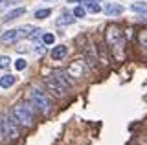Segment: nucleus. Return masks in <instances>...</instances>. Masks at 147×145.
<instances>
[{
  "instance_id": "nucleus-1",
  "label": "nucleus",
  "mask_w": 147,
  "mask_h": 145,
  "mask_svg": "<svg viewBox=\"0 0 147 145\" xmlns=\"http://www.w3.org/2000/svg\"><path fill=\"white\" fill-rule=\"evenodd\" d=\"M105 42L110 48V52L114 53V57L118 61H121L123 53H125V33H123V30L118 24L107 26V30H105Z\"/></svg>"
},
{
  "instance_id": "nucleus-2",
  "label": "nucleus",
  "mask_w": 147,
  "mask_h": 145,
  "mask_svg": "<svg viewBox=\"0 0 147 145\" xmlns=\"http://www.w3.org/2000/svg\"><path fill=\"white\" fill-rule=\"evenodd\" d=\"M33 112H37V110L33 108L31 103H17V105L11 108L9 116H11V119L15 121L17 125L26 127V129H31V127L35 125Z\"/></svg>"
},
{
  "instance_id": "nucleus-3",
  "label": "nucleus",
  "mask_w": 147,
  "mask_h": 145,
  "mask_svg": "<svg viewBox=\"0 0 147 145\" xmlns=\"http://www.w3.org/2000/svg\"><path fill=\"white\" fill-rule=\"evenodd\" d=\"M30 103L33 105V108L39 114H50V110H52V101H50V97L46 96L44 92H40L39 88H31Z\"/></svg>"
},
{
  "instance_id": "nucleus-4",
  "label": "nucleus",
  "mask_w": 147,
  "mask_h": 145,
  "mask_svg": "<svg viewBox=\"0 0 147 145\" xmlns=\"http://www.w3.org/2000/svg\"><path fill=\"white\" fill-rule=\"evenodd\" d=\"M0 134L2 138H18V129H17V123L11 119V116H0Z\"/></svg>"
},
{
  "instance_id": "nucleus-5",
  "label": "nucleus",
  "mask_w": 147,
  "mask_h": 145,
  "mask_svg": "<svg viewBox=\"0 0 147 145\" xmlns=\"http://www.w3.org/2000/svg\"><path fill=\"white\" fill-rule=\"evenodd\" d=\"M44 85H46V88L50 90V94H52L55 99H64L66 97V88H64L57 79H53L52 75H50V77H44Z\"/></svg>"
},
{
  "instance_id": "nucleus-6",
  "label": "nucleus",
  "mask_w": 147,
  "mask_h": 145,
  "mask_svg": "<svg viewBox=\"0 0 147 145\" xmlns=\"http://www.w3.org/2000/svg\"><path fill=\"white\" fill-rule=\"evenodd\" d=\"M66 74L74 79H85L86 74H88V68H86L85 61H74L70 62V66L66 68Z\"/></svg>"
},
{
  "instance_id": "nucleus-7",
  "label": "nucleus",
  "mask_w": 147,
  "mask_h": 145,
  "mask_svg": "<svg viewBox=\"0 0 147 145\" xmlns=\"http://www.w3.org/2000/svg\"><path fill=\"white\" fill-rule=\"evenodd\" d=\"M52 77H53V79H57L66 90H68V88H74V81L70 79V75L66 74V70H55L53 74H52Z\"/></svg>"
},
{
  "instance_id": "nucleus-8",
  "label": "nucleus",
  "mask_w": 147,
  "mask_h": 145,
  "mask_svg": "<svg viewBox=\"0 0 147 145\" xmlns=\"http://www.w3.org/2000/svg\"><path fill=\"white\" fill-rule=\"evenodd\" d=\"M18 39H20V37H18V31L17 30L4 31V33L0 35V42H2V44H13V42H17Z\"/></svg>"
},
{
  "instance_id": "nucleus-9",
  "label": "nucleus",
  "mask_w": 147,
  "mask_h": 145,
  "mask_svg": "<svg viewBox=\"0 0 147 145\" xmlns=\"http://www.w3.org/2000/svg\"><path fill=\"white\" fill-rule=\"evenodd\" d=\"M26 13V7H15V9H11V11H7L6 15L2 17V22H9V20H15L18 19V17H22Z\"/></svg>"
},
{
  "instance_id": "nucleus-10",
  "label": "nucleus",
  "mask_w": 147,
  "mask_h": 145,
  "mask_svg": "<svg viewBox=\"0 0 147 145\" xmlns=\"http://www.w3.org/2000/svg\"><path fill=\"white\" fill-rule=\"evenodd\" d=\"M68 55V48L64 46V44H59V46H55L52 50V59L53 61H61V59H64Z\"/></svg>"
},
{
  "instance_id": "nucleus-11",
  "label": "nucleus",
  "mask_w": 147,
  "mask_h": 145,
  "mask_svg": "<svg viewBox=\"0 0 147 145\" xmlns=\"http://www.w3.org/2000/svg\"><path fill=\"white\" fill-rule=\"evenodd\" d=\"M123 11L125 9H123V6H119V4H107V6H105V15H109V17H118V15H121Z\"/></svg>"
},
{
  "instance_id": "nucleus-12",
  "label": "nucleus",
  "mask_w": 147,
  "mask_h": 145,
  "mask_svg": "<svg viewBox=\"0 0 147 145\" xmlns=\"http://www.w3.org/2000/svg\"><path fill=\"white\" fill-rule=\"evenodd\" d=\"M74 22H76V19H74L72 13L63 11V13H61V17L57 19V22H55V24H57V26H70V24H74Z\"/></svg>"
},
{
  "instance_id": "nucleus-13",
  "label": "nucleus",
  "mask_w": 147,
  "mask_h": 145,
  "mask_svg": "<svg viewBox=\"0 0 147 145\" xmlns=\"http://www.w3.org/2000/svg\"><path fill=\"white\" fill-rule=\"evenodd\" d=\"M15 83H17V77L11 75V74H6L4 77H0V87H2V88H9V87H13Z\"/></svg>"
},
{
  "instance_id": "nucleus-14",
  "label": "nucleus",
  "mask_w": 147,
  "mask_h": 145,
  "mask_svg": "<svg viewBox=\"0 0 147 145\" xmlns=\"http://www.w3.org/2000/svg\"><path fill=\"white\" fill-rule=\"evenodd\" d=\"M136 40L142 48H147V28H142L136 35Z\"/></svg>"
},
{
  "instance_id": "nucleus-15",
  "label": "nucleus",
  "mask_w": 147,
  "mask_h": 145,
  "mask_svg": "<svg viewBox=\"0 0 147 145\" xmlns=\"http://www.w3.org/2000/svg\"><path fill=\"white\" fill-rule=\"evenodd\" d=\"M33 30H35V28H33L31 24H26V26H22V28H18L17 31H18V37H30Z\"/></svg>"
},
{
  "instance_id": "nucleus-16",
  "label": "nucleus",
  "mask_w": 147,
  "mask_h": 145,
  "mask_svg": "<svg viewBox=\"0 0 147 145\" xmlns=\"http://www.w3.org/2000/svg\"><path fill=\"white\" fill-rule=\"evenodd\" d=\"M131 9L132 11H138V13H147V4L145 2H138V4H132V6H131Z\"/></svg>"
},
{
  "instance_id": "nucleus-17",
  "label": "nucleus",
  "mask_w": 147,
  "mask_h": 145,
  "mask_svg": "<svg viewBox=\"0 0 147 145\" xmlns=\"http://www.w3.org/2000/svg\"><path fill=\"white\" fill-rule=\"evenodd\" d=\"M86 4V9H88L90 13H99L101 11V6L98 2H85Z\"/></svg>"
},
{
  "instance_id": "nucleus-18",
  "label": "nucleus",
  "mask_w": 147,
  "mask_h": 145,
  "mask_svg": "<svg viewBox=\"0 0 147 145\" xmlns=\"http://www.w3.org/2000/svg\"><path fill=\"white\" fill-rule=\"evenodd\" d=\"M72 15L76 17V19H83V17L86 15V9H85V7H83V6H77L76 9H74V13H72Z\"/></svg>"
},
{
  "instance_id": "nucleus-19",
  "label": "nucleus",
  "mask_w": 147,
  "mask_h": 145,
  "mask_svg": "<svg viewBox=\"0 0 147 145\" xmlns=\"http://www.w3.org/2000/svg\"><path fill=\"white\" fill-rule=\"evenodd\" d=\"M52 15V9H37L35 11V19H46Z\"/></svg>"
},
{
  "instance_id": "nucleus-20",
  "label": "nucleus",
  "mask_w": 147,
  "mask_h": 145,
  "mask_svg": "<svg viewBox=\"0 0 147 145\" xmlns=\"http://www.w3.org/2000/svg\"><path fill=\"white\" fill-rule=\"evenodd\" d=\"M53 42H55L53 33H42V44H53Z\"/></svg>"
},
{
  "instance_id": "nucleus-21",
  "label": "nucleus",
  "mask_w": 147,
  "mask_h": 145,
  "mask_svg": "<svg viewBox=\"0 0 147 145\" xmlns=\"http://www.w3.org/2000/svg\"><path fill=\"white\" fill-rule=\"evenodd\" d=\"M9 64H11V59H9L7 55H2V57H0V68H4V70H6V68H9Z\"/></svg>"
},
{
  "instance_id": "nucleus-22",
  "label": "nucleus",
  "mask_w": 147,
  "mask_h": 145,
  "mask_svg": "<svg viewBox=\"0 0 147 145\" xmlns=\"http://www.w3.org/2000/svg\"><path fill=\"white\" fill-rule=\"evenodd\" d=\"M26 66H28V62L24 61V59H17V61H15V68H17V70H24Z\"/></svg>"
},
{
  "instance_id": "nucleus-23",
  "label": "nucleus",
  "mask_w": 147,
  "mask_h": 145,
  "mask_svg": "<svg viewBox=\"0 0 147 145\" xmlns=\"http://www.w3.org/2000/svg\"><path fill=\"white\" fill-rule=\"evenodd\" d=\"M44 46H46V44H37V46H35V53H37V55H42V53H44Z\"/></svg>"
},
{
  "instance_id": "nucleus-24",
  "label": "nucleus",
  "mask_w": 147,
  "mask_h": 145,
  "mask_svg": "<svg viewBox=\"0 0 147 145\" xmlns=\"http://www.w3.org/2000/svg\"><path fill=\"white\" fill-rule=\"evenodd\" d=\"M140 20H144V22H147V13L144 15V13H142V17H140Z\"/></svg>"
},
{
  "instance_id": "nucleus-25",
  "label": "nucleus",
  "mask_w": 147,
  "mask_h": 145,
  "mask_svg": "<svg viewBox=\"0 0 147 145\" xmlns=\"http://www.w3.org/2000/svg\"><path fill=\"white\" fill-rule=\"evenodd\" d=\"M77 2H83V0H68V4H77Z\"/></svg>"
},
{
  "instance_id": "nucleus-26",
  "label": "nucleus",
  "mask_w": 147,
  "mask_h": 145,
  "mask_svg": "<svg viewBox=\"0 0 147 145\" xmlns=\"http://www.w3.org/2000/svg\"><path fill=\"white\" fill-rule=\"evenodd\" d=\"M83 2H98V0H83Z\"/></svg>"
},
{
  "instance_id": "nucleus-27",
  "label": "nucleus",
  "mask_w": 147,
  "mask_h": 145,
  "mask_svg": "<svg viewBox=\"0 0 147 145\" xmlns=\"http://www.w3.org/2000/svg\"><path fill=\"white\" fill-rule=\"evenodd\" d=\"M0 142H2V134H0Z\"/></svg>"
},
{
  "instance_id": "nucleus-28",
  "label": "nucleus",
  "mask_w": 147,
  "mask_h": 145,
  "mask_svg": "<svg viewBox=\"0 0 147 145\" xmlns=\"http://www.w3.org/2000/svg\"><path fill=\"white\" fill-rule=\"evenodd\" d=\"M0 2H2V0H0Z\"/></svg>"
}]
</instances>
